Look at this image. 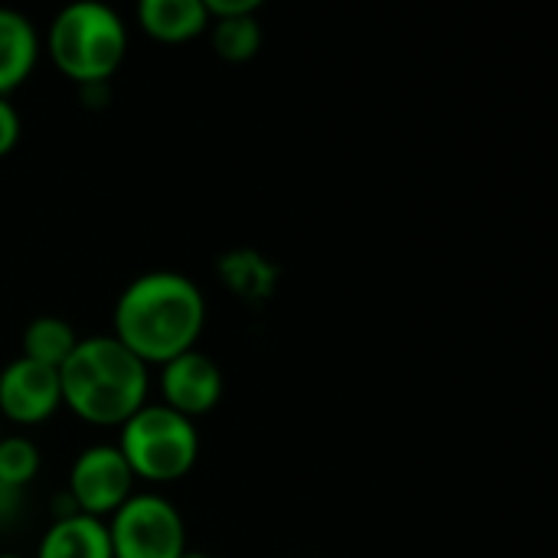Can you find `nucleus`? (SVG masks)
Wrapping results in <instances>:
<instances>
[{
	"label": "nucleus",
	"mask_w": 558,
	"mask_h": 558,
	"mask_svg": "<svg viewBox=\"0 0 558 558\" xmlns=\"http://www.w3.org/2000/svg\"><path fill=\"white\" fill-rule=\"evenodd\" d=\"M59 409V369L39 366L26 356H16L0 369V422L36 428L46 425Z\"/></svg>",
	"instance_id": "obj_7"
},
{
	"label": "nucleus",
	"mask_w": 558,
	"mask_h": 558,
	"mask_svg": "<svg viewBox=\"0 0 558 558\" xmlns=\"http://www.w3.org/2000/svg\"><path fill=\"white\" fill-rule=\"evenodd\" d=\"M118 451L134 481L177 484L199 461V428L173 409L147 402L118 428Z\"/></svg>",
	"instance_id": "obj_4"
},
{
	"label": "nucleus",
	"mask_w": 558,
	"mask_h": 558,
	"mask_svg": "<svg viewBox=\"0 0 558 558\" xmlns=\"http://www.w3.org/2000/svg\"><path fill=\"white\" fill-rule=\"evenodd\" d=\"M203 3H206L209 23H213V20L248 16V13H258V10H262V3H258V0H203Z\"/></svg>",
	"instance_id": "obj_17"
},
{
	"label": "nucleus",
	"mask_w": 558,
	"mask_h": 558,
	"mask_svg": "<svg viewBox=\"0 0 558 558\" xmlns=\"http://www.w3.org/2000/svg\"><path fill=\"white\" fill-rule=\"evenodd\" d=\"M216 278L232 298L245 304H265L278 291L281 271L258 248H232L216 258Z\"/></svg>",
	"instance_id": "obj_11"
},
{
	"label": "nucleus",
	"mask_w": 558,
	"mask_h": 558,
	"mask_svg": "<svg viewBox=\"0 0 558 558\" xmlns=\"http://www.w3.org/2000/svg\"><path fill=\"white\" fill-rule=\"evenodd\" d=\"M157 389H160V405L196 422L199 415H209L222 402L226 379H222L219 363L209 353L190 350L160 366Z\"/></svg>",
	"instance_id": "obj_8"
},
{
	"label": "nucleus",
	"mask_w": 558,
	"mask_h": 558,
	"mask_svg": "<svg viewBox=\"0 0 558 558\" xmlns=\"http://www.w3.org/2000/svg\"><path fill=\"white\" fill-rule=\"evenodd\" d=\"M209 43H213V52L222 59V62H248L258 56L262 49V23H258V13H248V16H232V20H213L209 23Z\"/></svg>",
	"instance_id": "obj_14"
},
{
	"label": "nucleus",
	"mask_w": 558,
	"mask_h": 558,
	"mask_svg": "<svg viewBox=\"0 0 558 558\" xmlns=\"http://www.w3.org/2000/svg\"><path fill=\"white\" fill-rule=\"evenodd\" d=\"M180 558H213V556H206V553H199V549H186Z\"/></svg>",
	"instance_id": "obj_20"
},
{
	"label": "nucleus",
	"mask_w": 558,
	"mask_h": 558,
	"mask_svg": "<svg viewBox=\"0 0 558 558\" xmlns=\"http://www.w3.org/2000/svg\"><path fill=\"white\" fill-rule=\"evenodd\" d=\"M78 333L69 320L62 317H36L26 324L23 330V340H20V356L39 363V366H49V369H62V363L75 353L78 347Z\"/></svg>",
	"instance_id": "obj_13"
},
{
	"label": "nucleus",
	"mask_w": 558,
	"mask_h": 558,
	"mask_svg": "<svg viewBox=\"0 0 558 558\" xmlns=\"http://www.w3.org/2000/svg\"><path fill=\"white\" fill-rule=\"evenodd\" d=\"M62 405L92 428H121L150 402V369L111 333L82 337L59 369Z\"/></svg>",
	"instance_id": "obj_2"
},
{
	"label": "nucleus",
	"mask_w": 558,
	"mask_h": 558,
	"mask_svg": "<svg viewBox=\"0 0 558 558\" xmlns=\"http://www.w3.org/2000/svg\"><path fill=\"white\" fill-rule=\"evenodd\" d=\"M20 134H23L20 111L13 108L10 98H0V157H7L20 144Z\"/></svg>",
	"instance_id": "obj_16"
},
{
	"label": "nucleus",
	"mask_w": 558,
	"mask_h": 558,
	"mask_svg": "<svg viewBox=\"0 0 558 558\" xmlns=\"http://www.w3.org/2000/svg\"><path fill=\"white\" fill-rule=\"evenodd\" d=\"M134 484L137 481L128 461L121 458L118 445H92L78 451V458L72 461L65 494L72 497L78 513L108 520L137 494Z\"/></svg>",
	"instance_id": "obj_6"
},
{
	"label": "nucleus",
	"mask_w": 558,
	"mask_h": 558,
	"mask_svg": "<svg viewBox=\"0 0 558 558\" xmlns=\"http://www.w3.org/2000/svg\"><path fill=\"white\" fill-rule=\"evenodd\" d=\"M20 513H23V490L0 484V530L13 526L20 520Z\"/></svg>",
	"instance_id": "obj_18"
},
{
	"label": "nucleus",
	"mask_w": 558,
	"mask_h": 558,
	"mask_svg": "<svg viewBox=\"0 0 558 558\" xmlns=\"http://www.w3.org/2000/svg\"><path fill=\"white\" fill-rule=\"evenodd\" d=\"M43 52L78 88L108 85L128 56V26L108 3L78 0L49 20Z\"/></svg>",
	"instance_id": "obj_3"
},
{
	"label": "nucleus",
	"mask_w": 558,
	"mask_h": 558,
	"mask_svg": "<svg viewBox=\"0 0 558 558\" xmlns=\"http://www.w3.org/2000/svg\"><path fill=\"white\" fill-rule=\"evenodd\" d=\"M0 438H3V428H0Z\"/></svg>",
	"instance_id": "obj_22"
},
{
	"label": "nucleus",
	"mask_w": 558,
	"mask_h": 558,
	"mask_svg": "<svg viewBox=\"0 0 558 558\" xmlns=\"http://www.w3.org/2000/svg\"><path fill=\"white\" fill-rule=\"evenodd\" d=\"M105 526L114 558H180L190 549L180 510L154 490L134 494Z\"/></svg>",
	"instance_id": "obj_5"
},
{
	"label": "nucleus",
	"mask_w": 558,
	"mask_h": 558,
	"mask_svg": "<svg viewBox=\"0 0 558 558\" xmlns=\"http://www.w3.org/2000/svg\"><path fill=\"white\" fill-rule=\"evenodd\" d=\"M43 468V454L33 438L26 435H3L0 438V484L13 490H26Z\"/></svg>",
	"instance_id": "obj_15"
},
{
	"label": "nucleus",
	"mask_w": 558,
	"mask_h": 558,
	"mask_svg": "<svg viewBox=\"0 0 558 558\" xmlns=\"http://www.w3.org/2000/svg\"><path fill=\"white\" fill-rule=\"evenodd\" d=\"M206 314V294L193 278L180 271H144L118 294L111 337L150 369L196 350Z\"/></svg>",
	"instance_id": "obj_1"
},
{
	"label": "nucleus",
	"mask_w": 558,
	"mask_h": 558,
	"mask_svg": "<svg viewBox=\"0 0 558 558\" xmlns=\"http://www.w3.org/2000/svg\"><path fill=\"white\" fill-rule=\"evenodd\" d=\"M43 36L20 10L0 7V98H10L36 69Z\"/></svg>",
	"instance_id": "obj_9"
},
{
	"label": "nucleus",
	"mask_w": 558,
	"mask_h": 558,
	"mask_svg": "<svg viewBox=\"0 0 558 558\" xmlns=\"http://www.w3.org/2000/svg\"><path fill=\"white\" fill-rule=\"evenodd\" d=\"M134 13L141 29L163 46L190 43L196 36H206L209 29V13L203 0H141Z\"/></svg>",
	"instance_id": "obj_10"
},
{
	"label": "nucleus",
	"mask_w": 558,
	"mask_h": 558,
	"mask_svg": "<svg viewBox=\"0 0 558 558\" xmlns=\"http://www.w3.org/2000/svg\"><path fill=\"white\" fill-rule=\"evenodd\" d=\"M0 558H23V556H0Z\"/></svg>",
	"instance_id": "obj_21"
},
{
	"label": "nucleus",
	"mask_w": 558,
	"mask_h": 558,
	"mask_svg": "<svg viewBox=\"0 0 558 558\" xmlns=\"http://www.w3.org/2000/svg\"><path fill=\"white\" fill-rule=\"evenodd\" d=\"M36 558H114L105 520L75 513L65 520H49Z\"/></svg>",
	"instance_id": "obj_12"
},
{
	"label": "nucleus",
	"mask_w": 558,
	"mask_h": 558,
	"mask_svg": "<svg viewBox=\"0 0 558 558\" xmlns=\"http://www.w3.org/2000/svg\"><path fill=\"white\" fill-rule=\"evenodd\" d=\"M108 92H111V85H82V88H78L85 108H101V105L108 101Z\"/></svg>",
	"instance_id": "obj_19"
}]
</instances>
